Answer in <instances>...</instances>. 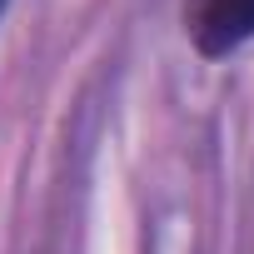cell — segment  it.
I'll return each instance as SVG.
<instances>
[{
    "label": "cell",
    "instance_id": "6da1fadb",
    "mask_svg": "<svg viewBox=\"0 0 254 254\" xmlns=\"http://www.w3.org/2000/svg\"><path fill=\"white\" fill-rule=\"evenodd\" d=\"M244 40H254V0H199L194 45L204 55H229Z\"/></svg>",
    "mask_w": 254,
    "mask_h": 254
},
{
    "label": "cell",
    "instance_id": "7a4b0ae2",
    "mask_svg": "<svg viewBox=\"0 0 254 254\" xmlns=\"http://www.w3.org/2000/svg\"><path fill=\"white\" fill-rule=\"evenodd\" d=\"M0 5H5V0H0Z\"/></svg>",
    "mask_w": 254,
    "mask_h": 254
}]
</instances>
